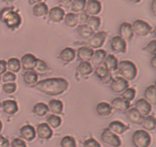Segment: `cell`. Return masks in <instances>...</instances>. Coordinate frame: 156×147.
<instances>
[{
    "label": "cell",
    "mask_w": 156,
    "mask_h": 147,
    "mask_svg": "<svg viewBox=\"0 0 156 147\" xmlns=\"http://www.w3.org/2000/svg\"><path fill=\"white\" fill-rule=\"evenodd\" d=\"M89 14L86 12V11H82V12H79L76 14V18H77V23L80 24H87V22L88 20L89 19Z\"/></svg>",
    "instance_id": "cell-44"
},
{
    "label": "cell",
    "mask_w": 156,
    "mask_h": 147,
    "mask_svg": "<svg viewBox=\"0 0 156 147\" xmlns=\"http://www.w3.org/2000/svg\"><path fill=\"white\" fill-rule=\"evenodd\" d=\"M48 70V66L47 64L40 59H37V62L35 64V66L33 71L36 72V73H40V74H44L46 71Z\"/></svg>",
    "instance_id": "cell-40"
},
{
    "label": "cell",
    "mask_w": 156,
    "mask_h": 147,
    "mask_svg": "<svg viewBox=\"0 0 156 147\" xmlns=\"http://www.w3.org/2000/svg\"><path fill=\"white\" fill-rule=\"evenodd\" d=\"M129 81H127L122 77H116L112 80L111 82V89L115 93H122L129 88Z\"/></svg>",
    "instance_id": "cell-8"
},
{
    "label": "cell",
    "mask_w": 156,
    "mask_h": 147,
    "mask_svg": "<svg viewBox=\"0 0 156 147\" xmlns=\"http://www.w3.org/2000/svg\"><path fill=\"white\" fill-rule=\"evenodd\" d=\"M83 146L84 147H101L100 144L94 139L90 138L88 140H87L84 141L83 144Z\"/></svg>",
    "instance_id": "cell-47"
},
{
    "label": "cell",
    "mask_w": 156,
    "mask_h": 147,
    "mask_svg": "<svg viewBox=\"0 0 156 147\" xmlns=\"http://www.w3.org/2000/svg\"><path fill=\"white\" fill-rule=\"evenodd\" d=\"M64 20L65 24H66L68 27L74 28L78 24L76 14H75V13H69L66 15H65Z\"/></svg>",
    "instance_id": "cell-39"
},
{
    "label": "cell",
    "mask_w": 156,
    "mask_h": 147,
    "mask_svg": "<svg viewBox=\"0 0 156 147\" xmlns=\"http://www.w3.org/2000/svg\"><path fill=\"white\" fill-rule=\"evenodd\" d=\"M96 75L99 78L101 79L103 83H109L112 82V77L111 75V72L107 70L104 66H98V67L96 68L95 71Z\"/></svg>",
    "instance_id": "cell-16"
},
{
    "label": "cell",
    "mask_w": 156,
    "mask_h": 147,
    "mask_svg": "<svg viewBox=\"0 0 156 147\" xmlns=\"http://www.w3.org/2000/svg\"><path fill=\"white\" fill-rule=\"evenodd\" d=\"M132 29L133 33L139 36H146L151 32L152 28L147 22L142 20H136L132 24Z\"/></svg>",
    "instance_id": "cell-5"
},
{
    "label": "cell",
    "mask_w": 156,
    "mask_h": 147,
    "mask_svg": "<svg viewBox=\"0 0 156 147\" xmlns=\"http://www.w3.org/2000/svg\"><path fill=\"white\" fill-rule=\"evenodd\" d=\"M59 2L61 3V4H63L65 6H67L70 4H71L72 0H59Z\"/></svg>",
    "instance_id": "cell-52"
},
{
    "label": "cell",
    "mask_w": 156,
    "mask_h": 147,
    "mask_svg": "<svg viewBox=\"0 0 156 147\" xmlns=\"http://www.w3.org/2000/svg\"><path fill=\"white\" fill-rule=\"evenodd\" d=\"M14 1H16V0H4V2H6V3H13Z\"/></svg>",
    "instance_id": "cell-56"
},
{
    "label": "cell",
    "mask_w": 156,
    "mask_h": 147,
    "mask_svg": "<svg viewBox=\"0 0 156 147\" xmlns=\"http://www.w3.org/2000/svg\"><path fill=\"white\" fill-rule=\"evenodd\" d=\"M49 112V108L47 104L44 103H38L33 108V113L39 117H43L46 115Z\"/></svg>",
    "instance_id": "cell-33"
},
{
    "label": "cell",
    "mask_w": 156,
    "mask_h": 147,
    "mask_svg": "<svg viewBox=\"0 0 156 147\" xmlns=\"http://www.w3.org/2000/svg\"><path fill=\"white\" fill-rule=\"evenodd\" d=\"M102 62H103V66L110 72H115L116 70H118L119 62H118V59L116 58L113 55L106 56L105 59L103 60Z\"/></svg>",
    "instance_id": "cell-21"
},
{
    "label": "cell",
    "mask_w": 156,
    "mask_h": 147,
    "mask_svg": "<svg viewBox=\"0 0 156 147\" xmlns=\"http://www.w3.org/2000/svg\"><path fill=\"white\" fill-rule=\"evenodd\" d=\"M112 108L119 111H126L130 108V102L126 101L122 98H115L112 101Z\"/></svg>",
    "instance_id": "cell-23"
},
{
    "label": "cell",
    "mask_w": 156,
    "mask_h": 147,
    "mask_svg": "<svg viewBox=\"0 0 156 147\" xmlns=\"http://www.w3.org/2000/svg\"><path fill=\"white\" fill-rule=\"evenodd\" d=\"M87 0H72L71 10L75 13H79L85 9Z\"/></svg>",
    "instance_id": "cell-37"
},
{
    "label": "cell",
    "mask_w": 156,
    "mask_h": 147,
    "mask_svg": "<svg viewBox=\"0 0 156 147\" xmlns=\"http://www.w3.org/2000/svg\"><path fill=\"white\" fill-rule=\"evenodd\" d=\"M24 81L28 85L34 86L38 82V74L34 71H26L24 74Z\"/></svg>",
    "instance_id": "cell-30"
},
{
    "label": "cell",
    "mask_w": 156,
    "mask_h": 147,
    "mask_svg": "<svg viewBox=\"0 0 156 147\" xmlns=\"http://www.w3.org/2000/svg\"><path fill=\"white\" fill-rule=\"evenodd\" d=\"M135 109L143 117H144L149 115V113L151 112L152 107L147 100L141 99L136 102Z\"/></svg>",
    "instance_id": "cell-14"
},
{
    "label": "cell",
    "mask_w": 156,
    "mask_h": 147,
    "mask_svg": "<svg viewBox=\"0 0 156 147\" xmlns=\"http://www.w3.org/2000/svg\"><path fill=\"white\" fill-rule=\"evenodd\" d=\"M125 112V115L126 117H127V119H128L131 123L134 124H138V125L142 124L144 117L137 111V109H136L135 108L129 109L128 110H126Z\"/></svg>",
    "instance_id": "cell-15"
},
{
    "label": "cell",
    "mask_w": 156,
    "mask_h": 147,
    "mask_svg": "<svg viewBox=\"0 0 156 147\" xmlns=\"http://www.w3.org/2000/svg\"><path fill=\"white\" fill-rule=\"evenodd\" d=\"M151 10L153 14L155 15L156 14V0H153L152 4H151Z\"/></svg>",
    "instance_id": "cell-51"
},
{
    "label": "cell",
    "mask_w": 156,
    "mask_h": 147,
    "mask_svg": "<svg viewBox=\"0 0 156 147\" xmlns=\"http://www.w3.org/2000/svg\"><path fill=\"white\" fill-rule=\"evenodd\" d=\"M69 83L64 78L61 77H53L38 82L34 88L39 92L49 96H57L62 94L68 88Z\"/></svg>",
    "instance_id": "cell-1"
},
{
    "label": "cell",
    "mask_w": 156,
    "mask_h": 147,
    "mask_svg": "<svg viewBox=\"0 0 156 147\" xmlns=\"http://www.w3.org/2000/svg\"><path fill=\"white\" fill-rule=\"evenodd\" d=\"M37 62V58L32 54H25L22 56L20 63L26 71H33Z\"/></svg>",
    "instance_id": "cell-12"
},
{
    "label": "cell",
    "mask_w": 156,
    "mask_h": 147,
    "mask_svg": "<svg viewBox=\"0 0 156 147\" xmlns=\"http://www.w3.org/2000/svg\"><path fill=\"white\" fill-rule=\"evenodd\" d=\"M145 99L152 105L156 104V87L155 85H150L146 88L144 92Z\"/></svg>",
    "instance_id": "cell-26"
},
{
    "label": "cell",
    "mask_w": 156,
    "mask_h": 147,
    "mask_svg": "<svg viewBox=\"0 0 156 147\" xmlns=\"http://www.w3.org/2000/svg\"><path fill=\"white\" fill-rule=\"evenodd\" d=\"M76 57V52L74 49L67 47L63 49L60 53V58L65 62H71Z\"/></svg>",
    "instance_id": "cell-25"
},
{
    "label": "cell",
    "mask_w": 156,
    "mask_h": 147,
    "mask_svg": "<svg viewBox=\"0 0 156 147\" xmlns=\"http://www.w3.org/2000/svg\"><path fill=\"white\" fill-rule=\"evenodd\" d=\"M133 143L135 147H149L151 143V137L145 130H139L133 134Z\"/></svg>",
    "instance_id": "cell-4"
},
{
    "label": "cell",
    "mask_w": 156,
    "mask_h": 147,
    "mask_svg": "<svg viewBox=\"0 0 156 147\" xmlns=\"http://www.w3.org/2000/svg\"><path fill=\"white\" fill-rule=\"evenodd\" d=\"M20 135L24 140L27 141H32L36 137V131L34 127L27 124L20 129Z\"/></svg>",
    "instance_id": "cell-18"
},
{
    "label": "cell",
    "mask_w": 156,
    "mask_h": 147,
    "mask_svg": "<svg viewBox=\"0 0 156 147\" xmlns=\"http://www.w3.org/2000/svg\"><path fill=\"white\" fill-rule=\"evenodd\" d=\"M36 133L41 139L44 140H49L53 135V131L50 125L46 123L40 124L36 129Z\"/></svg>",
    "instance_id": "cell-13"
},
{
    "label": "cell",
    "mask_w": 156,
    "mask_h": 147,
    "mask_svg": "<svg viewBox=\"0 0 156 147\" xmlns=\"http://www.w3.org/2000/svg\"><path fill=\"white\" fill-rule=\"evenodd\" d=\"M136 95L135 89L133 88H128L124 92H122V98L128 102H131L134 99Z\"/></svg>",
    "instance_id": "cell-41"
},
{
    "label": "cell",
    "mask_w": 156,
    "mask_h": 147,
    "mask_svg": "<svg viewBox=\"0 0 156 147\" xmlns=\"http://www.w3.org/2000/svg\"><path fill=\"white\" fill-rule=\"evenodd\" d=\"M49 12V8L45 3L40 2L33 7V14L35 17H44Z\"/></svg>",
    "instance_id": "cell-24"
},
{
    "label": "cell",
    "mask_w": 156,
    "mask_h": 147,
    "mask_svg": "<svg viewBox=\"0 0 156 147\" xmlns=\"http://www.w3.org/2000/svg\"><path fill=\"white\" fill-rule=\"evenodd\" d=\"M107 56V52L104 50H98L93 53V56L92 57V65L99 66L101 63H102L103 60L105 59Z\"/></svg>",
    "instance_id": "cell-31"
},
{
    "label": "cell",
    "mask_w": 156,
    "mask_h": 147,
    "mask_svg": "<svg viewBox=\"0 0 156 147\" xmlns=\"http://www.w3.org/2000/svg\"><path fill=\"white\" fill-rule=\"evenodd\" d=\"M78 34L83 39H89L93 34V31L87 24H80L76 29Z\"/></svg>",
    "instance_id": "cell-34"
},
{
    "label": "cell",
    "mask_w": 156,
    "mask_h": 147,
    "mask_svg": "<svg viewBox=\"0 0 156 147\" xmlns=\"http://www.w3.org/2000/svg\"><path fill=\"white\" fill-rule=\"evenodd\" d=\"M151 66H152L153 68H155L156 67V57L154 56L152 59H151Z\"/></svg>",
    "instance_id": "cell-53"
},
{
    "label": "cell",
    "mask_w": 156,
    "mask_h": 147,
    "mask_svg": "<svg viewBox=\"0 0 156 147\" xmlns=\"http://www.w3.org/2000/svg\"><path fill=\"white\" fill-rule=\"evenodd\" d=\"M112 106L109 103L102 102L98 104L96 110L100 116H108L112 113Z\"/></svg>",
    "instance_id": "cell-28"
},
{
    "label": "cell",
    "mask_w": 156,
    "mask_h": 147,
    "mask_svg": "<svg viewBox=\"0 0 156 147\" xmlns=\"http://www.w3.org/2000/svg\"><path fill=\"white\" fill-rule=\"evenodd\" d=\"M0 19L6 24L8 28L15 30L20 27L22 19L20 14L14 10V8H4L0 12Z\"/></svg>",
    "instance_id": "cell-2"
},
{
    "label": "cell",
    "mask_w": 156,
    "mask_h": 147,
    "mask_svg": "<svg viewBox=\"0 0 156 147\" xmlns=\"http://www.w3.org/2000/svg\"><path fill=\"white\" fill-rule=\"evenodd\" d=\"M102 140L104 143L112 147H119L122 145L120 138L116 134L112 133L111 130H109L108 128L102 131Z\"/></svg>",
    "instance_id": "cell-6"
},
{
    "label": "cell",
    "mask_w": 156,
    "mask_h": 147,
    "mask_svg": "<svg viewBox=\"0 0 156 147\" xmlns=\"http://www.w3.org/2000/svg\"><path fill=\"white\" fill-rule=\"evenodd\" d=\"M2 80L5 83H7V82H14L16 80V75H15V73H13V72H6L5 73L3 74Z\"/></svg>",
    "instance_id": "cell-46"
},
{
    "label": "cell",
    "mask_w": 156,
    "mask_h": 147,
    "mask_svg": "<svg viewBox=\"0 0 156 147\" xmlns=\"http://www.w3.org/2000/svg\"><path fill=\"white\" fill-rule=\"evenodd\" d=\"M119 34H120L119 36L122 38L124 41H132L133 34H134L133 31L132 24H129L128 22L122 23V24L120 25V28H119Z\"/></svg>",
    "instance_id": "cell-10"
},
{
    "label": "cell",
    "mask_w": 156,
    "mask_h": 147,
    "mask_svg": "<svg viewBox=\"0 0 156 147\" xmlns=\"http://www.w3.org/2000/svg\"><path fill=\"white\" fill-rule=\"evenodd\" d=\"M107 33L104 31L98 32L92 34L91 37L88 39V44L90 47L92 49H98L102 46L103 43L105 42Z\"/></svg>",
    "instance_id": "cell-7"
},
{
    "label": "cell",
    "mask_w": 156,
    "mask_h": 147,
    "mask_svg": "<svg viewBox=\"0 0 156 147\" xmlns=\"http://www.w3.org/2000/svg\"><path fill=\"white\" fill-rule=\"evenodd\" d=\"M48 108L54 114H61L63 111V103L60 100L52 99L49 102Z\"/></svg>",
    "instance_id": "cell-27"
},
{
    "label": "cell",
    "mask_w": 156,
    "mask_h": 147,
    "mask_svg": "<svg viewBox=\"0 0 156 147\" xmlns=\"http://www.w3.org/2000/svg\"><path fill=\"white\" fill-rule=\"evenodd\" d=\"M111 47L117 53H125L127 49L126 41L120 36H114L111 40Z\"/></svg>",
    "instance_id": "cell-11"
},
{
    "label": "cell",
    "mask_w": 156,
    "mask_h": 147,
    "mask_svg": "<svg viewBox=\"0 0 156 147\" xmlns=\"http://www.w3.org/2000/svg\"><path fill=\"white\" fill-rule=\"evenodd\" d=\"M2 108L4 113H6L9 115H13L16 113L19 110L17 103L14 100H5L2 103Z\"/></svg>",
    "instance_id": "cell-20"
},
{
    "label": "cell",
    "mask_w": 156,
    "mask_h": 147,
    "mask_svg": "<svg viewBox=\"0 0 156 147\" xmlns=\"http://www.w3.org/2000/svg\"><path fill=\"white\" fill-rule=\"evenodd\" d=\"M40 2H42V0H30L31 4H38Z\"/></svg>",
    "instance_id": "cell-54"
},
{
    "label": "cell",
    "mask_w": 156,
    "mask_h": 147,
    "mask_svg": "<svg viewBox=\"0 0 156 147\" xmlns=\"http://www.w3.org/2000/svg\"><path fill=\"white\" fill-rule=\"evenodd\" d=\"M20 68L21 63L19 59L15 58V57L9 59V61L7 62V69L9 72H13V73H16V72H20Z\"/></svg>",
    "instance_id": "cell-32"
},
{
    "label": "cell",
    "mask_w": 156,
    "mask_h": 147,
    "mask_svg": "<svg viewBox=\"0 0 156 147\" xmlns=\"http://www.w3.org/2000/svg\"><path fill=\"white\" fill-rule=\"evenodd\" d=\"M143 126L147 130H154L156 127V120L155 118L152 115H147L143 120Z\"/></svg>",
    "instance_id": "cell-35"
},
{
    "label": "cell",
    "mask_w": 156,
    "mask_h": 147,
    "mask_svg": "<svg viewBox=\"0 0 156 147\" xmlns=\"http://www.w3.org/2000/svg\"><path fill=\"white\" fill-rule=\"evenodd\" d=\"M2 128H3V124L0 121V132H1V130H2Z\"/></svg>",
    "instance_id": "cell-57"
},
{
    "label": "cell",
    "mask_w": 156,
    "mask_h": 147,
    "mask_svg": "<svg viewBox=\"0 0 156 147\" xmlns=\"http://www.w3.org/2000/svg\"><path fill=\"white\" fill-rule=\"evenodd\" d=\"M61 147H76V140L72 136H65L61 141Z\"/></svg>",
    "instance_id": "cell-42"
},
{
    "label": "cell",
    "mask_w": 156,
    "mask_h": 147,
    "mask_svg": "<svg viewBox=\"0 0 156 147\" xmlns=\"http://www.w3.org/2000/svg\"><path fill=\"white\" fill-rule=\"evenodd\" d=\"M47 123L50 125V127L53 129H56L61 124V117L58 116L56 114H51L47 117Z\"/></svg>",
    "instance_id": "cell-38"
},
{
    "label": "cell",
    "mask_w": 156,
    "mask_h": 147,
    "mask_svg": "<svg viewBox=\"0 0 156 147\" xmlns=\"http://www.w3.org/2000/svg\"><path fill=\"white\" fill-rule=\"evenodd\" d=\"M0 147H9V140L4 136H0Z\"/></svg>",
    "instance_id": "cell-50"
},
{
    "label": "cell",
    "mask_w": 156,
    "mask_h": 147,
    "mask_svg": "<svg viewBox=\"0 0 156 147\" xmlns=\"http://www.w3.org/2000/svg\"><path fill=\"white\" fill-rule=\"evenodd\" d=\"M11 147H27V145L24 140L16 138L11 142Z\"/></svg>",
    "instance_id": "cell-48"
},
{
    "label": "cell",
    "mask_w": 156,
    "mask_h": 147,
    "mask_svg": "<svg viewBox=\"0 0 156 147\" xmlns=\"http://www.w3.org/2000/svg\"><path fill=\"white\" fill-rule=\"evenodd\" d=\"M7 72V62L4 60H0V75H3Z\"/></svg>",
    "instance_id": "cell-49"
},
{
    "label": "cell",
    "mask_w": 156,
    "mask_h": 147,
    "mask_svg": "<svg viewBox=\"0 0 156 147\" xmlns=\"http://www.w3.org/2000/svg\"><path fill=\"white\" fill-rule=\"evenodd\" d=\"M118 70L122 78L127 81H132L137 76V67L133 62L130 61H122L118 65Z\"/></svg>",
    "instance_id": "cell-3"
},
{
    "label": "cell",
    "mask_w": 156,
    "mask_h": 147,
    "mask_svg": "<svg viewBox=\"0 0 156 147\" xmlns=\"http://www.w3.org/2000/svg\"><path fill=\"white\" fill-rule=\"evenodd\" d=\"M87 25L88 26L93 32L98 30L101 25V19L98 16H90L87 22Z\"/></svg>",
    "instance_id": "cell-36"
},
{
    "label": "cell",
    "mask_w": 156,
    "mask_h": 147,
    "mask_svg": "<svg viewBox=\"0 0 156 147\" xmlns=\"http://www.w3.org/2000/svg\"><path fill=\"white\" fill-rule=\"evenodd\" d=\"M129 129V126L120 121H112L109 124L108 130L116 134H122Z\"/></svg>",
    "instance_id": "cell-22"
},
{
    "label": "cell",
    "mask_w": 156,
    "mask_h": 147,
    "mask_svg": "<svg viewBox=\"0 0 156 147\" xmlns=\"http://www.w3.org/2000/svg\"><path fill=\"white\" fill-rule=\"evenodd\" d=\"M144 50L146 52H148V53H149V54H151V55L155 56L156 55V41L155 40L150 41L149 44L147 45L144 48Z\"/></svg>",
    "instance_id": "cell-45"
},
{
    "label": "cell",
    "mask_w": 156,
    "mask_h": 147,
    "mask_svg": "<svg viewBox=\"0 0 156 147\" xmlns=\"http://www.w3.org/2000/svg\"><path fill=\"white\" fill-rule=\"evenodd\" d=\"M77 72L81 76H88L92 72V66L89 62H81L78 65Z\"/></svg>",
    "instance_id": "cell-29"
},
{
    "label": "cell",
    "mask_w": 156,
    "mask_h": 147,
    "mask_svg": "<svg viewBox=\"0 0 156 147\" xmlns=\"http://www.w3.org/2000/svg\"><path fill=\"white\" fill-rule=\"evenodd\" d=\"M93 53H94V51L92 48L89 46H82L79 48L78 50L77 56L82 62H89L92 60Z\"/></svg>",
    "instance_id": "cell-19"
},
{
    "label": "cell",
    "mask_w": 156,
    "mask_h": 147,
    "mask_svg": "<svg viewBox=\"0 0 156 147\" xmlns=\"http://www.w3.org/2000/svg\"><path fill=\"white\" fill-rule=\"evenodd\" d=\"M16 88H17V85L14 82H7L3 85V90L7 94L14 93L16 91Z\"/></svg>",
    "instance_id": "cell-43"
},
{
    "label": "cell",
    "mask_w": 156,
    "mask_h": 147,
    "mask_svg": "<svg viewBox=\"0 0 156 147\" xmlns=\"http://www.w3.org/2000/svg\"><path fill=\"white\" fill-rule=\"evenodd\" d=\"M48 14H49L50 20L55 23H59L61 20H63L65 15H66L64 9H61V7L52 8L51 10H49Z\"/></svg>",
    "instance_id": "cell-17"
},
{
    "label": "cell",
    "mask_w": 156,
    "mask_h": 147,
    "mask_svg": "<svg viewBox=\"0 0 156 147\" xmlns=\"http://www.w3.org/2000/svg\"><path fill=\"white\" fill-rule=\"evenodd\" d=\"M86 12L91 16H97L102 11V4L99 0H88L86 4Z\"/></svg>",
    "instance_id": "cell-9"
},
{
    "label": "cell",
    "mask_w": 156,
    "mask_h": 147,
    "mask_svg": "<svg viewBox=\"0 0 156 147\" xmlns=\"http://www.w3.org/2000/svg\"><path fill=\"white\" fill-rule=\"evenodd\" d=\"M129 1L132 2V3H133V4H139V3L141 2V0H129Z\"/></svg>",
    "instance_id": "cell-55"
}]
</instances>
